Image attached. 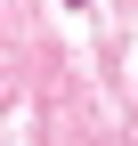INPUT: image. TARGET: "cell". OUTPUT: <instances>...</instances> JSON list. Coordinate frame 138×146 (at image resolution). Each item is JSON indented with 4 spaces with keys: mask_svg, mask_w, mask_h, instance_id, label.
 <instances>
[{
    "mask_svg": "<svg viewBox=\"0 0 138 146\" xmlns=\"http://www.w3.org/2000/svg\"><path fill=\"white\" fill-rule=\"evenodd\" d=\"M65 8H81V0H65Z\"/></svg>",
    "mask_w": 138,
    "mask_h": 146,
    "instance_id": "obj_1",
    "label": "cell"
}]
</instances>
